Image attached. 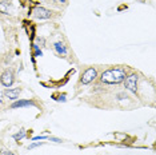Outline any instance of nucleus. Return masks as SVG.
<instances>
[{
  "label": "nucleus",
  "mask_w": 156,
  "mask_h": 155,
  "mask_svg": "<svg viewBox=\"0 0 156 155\" xmlns=\"http://www.w3.org/2000/svg\"><path fill=\"white\" fill-rule=\"evenodd\" d=\"M2 102H3V96H2V94H0V106H2Z\"/></svg>",
  "instance_id": "9d476101"
},
{
  "label": "nucleus",
  "mask_w": 156,
  "mask_h": 155,
  "mask_svg": "<svg viewBox=\"0 0 156 155\" xmlns=\"http://www.w3.org/2000/svg\"><path fill=\"white\" fill-rule=\"evenodd\" d=\"M137 83H139V74H136V72H132L131 75H128L124 79V86H126V88L133 94H137V91H139Z\"/></svg>",
  "instance_id": "f03ea898"
},
{
  "label": "nucleus",
  "mask_w": 156,
  "mask_h": 155,
  "mask_svg": "<svg viewBox=\"0 0 156 155\" xmlns=\"http://www.w3.org/2000/svg\"><path fill=\"white\" fill-rule=\"evenodd\" d=\"M32 13L37 19H48V17H51V15H52L51 11H48V9H45V8H41V7H36L35 9H32Z\"/></svg>",
  "instance_id": "20e7f679"
},
{
  "label": "nucleus",
  "mask_w": 156,
  "mask_h": 155,
  "mask_svg": "<svg viewBox=\"0 0 156 155\" xmlns=\"http://www.w3.org/2000/svg\"><path fill=\"white\" fill-rule=\"evenodd\" d=\"M98 78V70L95 68V67H90V68H87L86 71L81 74L80 76V84H90L92 83L95 79Z\"/></svg>",
  "instance_id": "7ed1b4c3"
},
{
  "label": "nucleus",
  "mask_w": 156,
  "mask_h": 155,
  "mask_svg": "<svg viewBox=\"0 0 156 155\" xmlns=\"http://www.w3.org/2000/svg\"><path fill=\"white\" fill-rule=\"evenodd\" d=\"M127 71L128 70L123 66L115 67V68H109L104 71L100 75V82L105 84H120L124 82L127 78Z\"/></svg>",
  "instance_id": "f257e3e1"
},
{
  "label": "nucleus",
  "mask_w": 156,
  "mask_h": 155,
  "mask_svg": "<svg viewBox=\"0 0 156 155\" xmlns=\"http://www.w3.org/2000/svg\"><path fill=\"white\" fill-rule=\"evenodd\" d=\"M0 155H15V154L8 150H0Z\"/></svg>",
  "instance_id": "1a4fd4ad"
},
{
  "label": "nucleus",
  "mask_w": 156,
  "mask_h": 155,
  "mask_svg": "<svg viewBox=\"0 0 156 155\" xmlns=\"http://www.w3.org/2000/svg\"><path fill=\"white\" fill-rule=\"evenodd\" d=\"M54 48H55V51L58 52L59 55H63V56H64V55L67 54V47L62 43V41H56L55 45H54Z\"/></svg>",
  "instance_id": "0eeeda50"
},
{
  "label": "nucleus",
  "mask_w": 156,
  "mask_h": 155,
  "mask_svg": "<svg viewBox=\"0 0 156 155\" xmlns=\"http://www.w3.org/2000/svg\"><path fill=\"white\" fill-rule=\"evenodd\" d=\"M20 92H22V90H20V88L7 90V91H5V96L8 98V99H11V100H15V99H17V96H19Z\"/></svg>",
  "instance_id": "423d86ee"
},
{
  "label": "nucleus",
  "mask_w": 156,
  "mask_h": 155,
  "mask_svg": "<svg viewBox=\"0 0 156 155\" xmlns=\"http://www.w3.org/2000/svg\"><path fill=\"white\" fill-rule=\"evenodd\" d=\"M2 84L4 87H9V86H12V83H13V74H12V71H5L4 74L2 75Z\"/></svg>",
  "instance_id": "39448f33"
},
{
  "label": "nucleus",
  "mask_w": 156,
  "mask_h": 155,
  "mask_svg": "<svg viewBox=\"0 0 156 155\" xmlns=\"http://www.w3.org/2000/svg\"><path fill=\"white\" fill-rule=\"evenodd\" d=\"M58 2H63V3H64V2H66V0H58Z\"/></svg>",
  "instance_id": "9b49d317"
},
{
  "label": "nucleus",
  "mask_w": 156,
  "mask_h": 155,
  "mask_svg": "<svg viewBox=\"0 0 156 155\" xmlns=\"http://www.w3.org/2000/svg\"><path fill=\"white\" fill-rule=\"evenodd\" d=\"M26 106H35L34 102L30 100H23V102H16L12 104V108H17V107H26Z\"/></svg>",
  "instance_id": "6e6552de"
}]
</instances>
